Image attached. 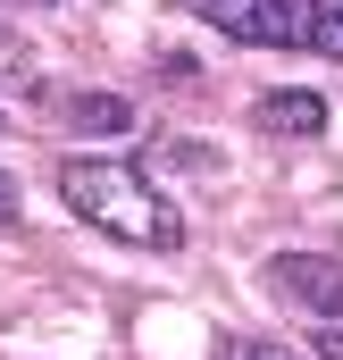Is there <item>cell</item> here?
<instances>
[{
	"mask_svg": "<svg viewBox=\"0 0 343 360\" xmlns=\"http://www.w3.org/2000/svg\"><path fill=\"white\" fill-rule=\"evenodd\" d=\"M59 201H67L84 226L134 243V252H176V243H184L176 201H160V193L143 184V168H126V160H59Z\"/></svg>",
	"mask_w": 343,
	"mask_h": 360,
	"instance_id": "obj_1",
	"label": "cell"
},
{
	"mask_svg": "<svg viewBox=\"0 0 343 360\" xmlns=\"http://www.w3.org/2000/svg\"><path fill=\"white\" fill-rule=\"evenodd\" d=\"M201 25L235 34V42H259V51H293L302 42V8L293 0H184Z\"/></svg>",
	"mask_w": 343,
	"mask_h": 360,
	"instance_id": "obj_2",
	"label": "cell"
},
{
	"mask_svg": "<svg viewBox=\"0 0 343 360\" xmlns=\"http://www.w3.org/2000/svg\"><path fill=\"white\" fill-rule=\"evenodd\" d=\"M268 285H276L293 310L343 327V260H327V252H276V260H268Z\"/></svg>",
	"mask_w": 343,
	"mask_h": 360,
	"instance_id": "obj_3",
	"label": "cell"
},
{
	"mask_svg": "<svg viewBox=\"0 0 343 360\" xmlns=\"http://www.w3.org/2000/svg\"><path fill=\"white\" fill-rule=\"evenodd\" d=\"M252 126L259 134H293V143H302V134H327V101H318V92H268L252 109Z\"/></svg>",
	"mask_w": 343,
	"mask_h": 360,
	"instance_id": "obj_4",
	"label": "cell"
},
{
	"mask_svg": "<svg viewBox=\"0 0 343 360\" xmlns=\"http://www.w3.org/2000/svg\"><path fill=\"white\" fill-rule=\"evenodd\" d=\"M302 42H310L318 59H343V0H310V8H302Z\"/></svg>",
	"mask_w": 343,
	"mask_h": 360,
	"instance_id": "obj_5",
	"label": "cell"
},
{
	"mask_svg": "<svg viewBox=\"0 0 343 360\" xmlns=\"http://www.w3.org/2000/svg\"><path fill=\"white\" fill-rule=\"evenodd\" d=\"M67 117H76L84 134H126V126H134V109H126L117 92H84V101H76Z\"/></svg>",
	"mask_w": 343,
	"mask_h": 360,
	"instance_id": "obj_6",
	"label": "cell"
},
{
	"mask_svg": "<svg viewBox=\"0 0 343 360\" xmlns=\"http://www.w3.org/2000/svg\"><path fill=\"white\" fill-rule=\"evenodd\" d=\"M218 360H285L276 344H252V335H235V344H218Z\"/></svg>",
	"mask_w": 343,
	"mask_h": 360,
	"instance_id": "obj_7",
	"label": "cell"
},
{
	"mask_svg": "<svg viewBox=\"0 0 343 360\" xmlns=\"http://www.w3.org/2000/svg\"><path fill=\"white\" fill-rule=\"evenodd\" d=\"M0 226H17V176H0Z\"/></svg>",
	"mask_w": 343,
	"mask_h": 360,
	"instance_id": "obj_8",
	"label": "cell"
},
{
	"mask_svg": "<svg viewBox=\"0 0 343 360\" xmlns=\"http://www.w3.org/2000/svg\"><path fill=\"white\" fill-rule=\"evenodd\" d=\"M318 352H327V360H343V327H327V335H318Z\"/></svg>",
	"mask_w": 343,
	"mask_h": 360,
	"instance_id": "obj_9",
	"label": "cell"
}]
</instances>
